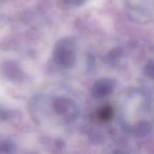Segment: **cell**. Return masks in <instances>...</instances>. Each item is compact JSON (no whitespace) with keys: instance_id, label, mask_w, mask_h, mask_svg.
Segmentation results:
<instances>
[{"instance_id":"obj_7","label":"cell","mask_w":154,"mask_h":154,"mask_svg":"<svg viewBox=\"0 0 154 154\" xmlns=\"http://www.w3.org/2000/svg\"><path fill=\"white\" fill-rule=\"evenodd\" d=\"M16 152L15 144L7 139L0 140V153H14Z\"/></svg>"},{"instance_id":"obj_2","label":"cell","mask_w":154,"mask_h":154,"mask_svg":"<svg viewBox=\"0 0 154 154\" xmlns=\"http://www.w3.org/2000/svg\"><path fill=\"white\" fill-rule=\"evenodd\" d=\"M78 42L73 37H65L57 42L53 49V60L63 69L75 67L78 60Z\"/></svg>"},{"instance_id":"obj_6","label":"cell","mask_w":154,"mask_h":154,"mask_svg":"<svg viewBox=\"0 0 154 154\" xmlns=\"http://www.w3.org/2000/svg\"><path fill=\"white\" fill-rule=\"evenodd\" d=\"M115 111L110 105L100 106L95 113V119L100 124H108L112 121Z\"/></svg>"},{"instance_id":"obj_1","label":"cell","mask_w":154,"mask_h":154,"mask_svg":"<svg viewBox=\"0 0 154 154\" xmlns=\"http://www.w3.org/2000/svg\"><path fill=\"white\" fill-rule=\"evenodd\" d=\"M119 117L123 128L137 137H145L154 129V107L148 93L139 88L125 90L121 96Z\"/></svg>"},{"instance_id":"obj_9","label":"cell","mask_w":154,"mask_h":154,"mask_svg":"<svg viewBox=\"0 0 154 154\" xmlns=\"http://www.w3.org/2000/svg\"><path fill=\"white\" fill-rule=\"evenodd\" d=\"M12 116H13V113L11 111L0 109V120H2V121L8 120L12 117Z\"/></svg>"},{"instance_id":"obj_10","label":"cell","mask_w":154,"mask_h":154,"mask_svg":"<svg viewBox=\"0 0 154 154\" xmlns=\"http://www.w3.org/2000/svg\"><path fill=\"white\" fill-rule=\"evenodd\" d=\"M65 4L72 6H79L84 5L88 0H62Z\"/></svg>"},{"instance_id":"obj_5","label":"cell","mask_w":154,"mask_h":154,"mask_svg":"<svg viewBox=\"0 0 154 154\" xmlns=\"http://www.w3.org/2000/svg\"><path fill=\"white\" fill-rule=\"evenodd\" d=\"M116 82L113 79L102 78L97 79L91 88V95L97 99H103L114 93Z\"/></svg>"},{"instance_id":"obj_8","label":"cell","mask_w":154,"mask_h":154,"mask_svg":"<svg viewBox=\"0 0 154 154\" xmlns=\"http://www.w3.org/2000/svg\"><path fill=\"white\" fill-rule=\"evenodd\" d=\"M143 73L147 80L154 85V60H151L146 64Z\"/></svg>"},{"instance_id":"obj_3","label":"cell","mask_w":154,"mask_h":154,"mask_svg":"<svg viewBox=\"0 0 154 154\" xmlns=\"http://www.w3.org/2000/svg\"><path fill=\"white\" fill-rule=\"evenodd\" d=\"M128 16L136 23H146L154 19V0H123Z\"/></svg>"},{"instance_id":"obj_4","label":"cell","mask_w":154,"mask_h":154,"mask_svg":"<svg viewBox=\"0 0 154 154\" xmlns=\"http://www.w3.org/2000/svg\"><path fill=\"white\" fill-rule=\"evenodd\" d=\"M52 109L55 115L65 124L74 123L79 116L78 103L71 97L60 96L54 98Z\"/></svg>"}]
</instances>
